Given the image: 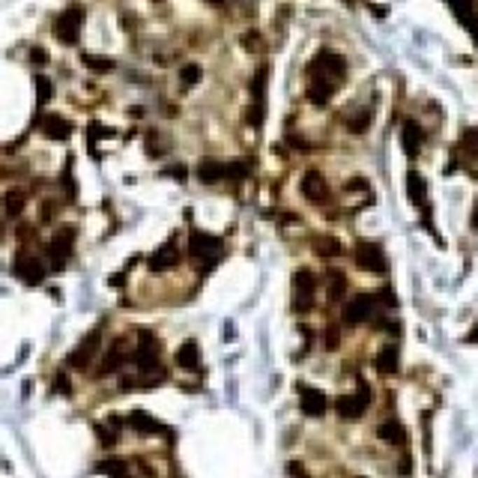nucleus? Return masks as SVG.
<instances>
[{
    "instance_id": "nucleus-2",
    "label": "nucleus",
    "mask_w": 478,
    "mask_h": 478,
    "mask_svg": "<svg viewBox=\"0 0 478 478\" xmlns=\"http://www.w3.org/2000/svg\"><path fill=\"white\" fill-rule=\"evenodd\" d=\"M344 72H347V63H344L341 54L329 51V48L320 51L317 57L308 63V75H311V78H323V81H335V84H341Z\"/></svg>"
},
{
    "instance_id": "nucleus-30",
    "label": "nucleus",
    "mask_w": 478,
    "mask_h": 478,
    "mask_svg": "<svg viewBox=\"0 0 478 478\" xmlns=\"http://www.w3.org/2000/svg\"><path fill=\"white\" fill-rule=\"evenodd\" d=\"M51 96H54V81H51V78H45V75H39L36 78V102L45 105Z\"/></svg>"
},
{
    "instance_id": "nucleus-33",
    "label": "nucleus",
    "mask_w": 478,
    "mask_h": 478,
    "mask_svg": "<svg viewBox=\"0 0 478 478\" xmlns=\"http://www.w3.org/2000/svg\"><path fill=\"white\" fill-rule=\"evenodd\" d=\"M54 392H57V395H72V383H69V374H66V371H57V374H54Z\"/></svg>"
},
{
    "instance_id": "nucleus-12",
    "label": "nucleus",
    "mask_w": 478,
    "mask_h": 478,
    "mask_svg": "<svg viewBox=\"0 0 478 478\" xmlns=\"http://www.w3.org/2000/svg\"><path fill=\"white\" fill-rule=\"evenodd\" d=\"M15 275L21 278L24 284H42V278H45V263H42L36 254H18L15 258Z\"/></svg>"
},
{
    "instance_id": "nucleus-9",
    "label": "nucleus",
    "mask_w": 478,
    "mask_h": 478,
    "mask_svg": "<svg viewBox=\"0 0 478 478\" xmlns=\"http://www.w3.org/2000/svg\"><path fill=\"white\" fill-rule=\"evenodd\" d=\"M356 266L359 269H365V272H386V254H383V248L377 246V242H359L356 246Z\"/></svg>"
},
{
    "instance_id": "nucleus-36",
    "label": "nucleus",
    "mask_w": 478,
    "mask_h": 478,
    "mask_svg": "<svg viewBox=\"0 0 478 478\" xmlns=\"http://www.w3.org/2000/svg\"><path fill=\"white\" fill-rule=\"evenodd\" d=\"M287 472H290V478H308V472H305V466L299 463V461H293L290 466H287Z\"/></svg>"
},
{
    "instance_id": "nucleus-11",
    "label": "nucleus",
    "mask_w": 478,
    "mask_h": 478,
    "mask_svg": "<svg viewBox=\"0 0 478 478\" xmlns=\"http://www.w3.org/2000/svg\"><path fill=\"white\" fill-rule=\"evenodd\" d=\"M72 246H75V227H60V230H54L51 246H48V254H51L54 269H60V266L69 260Z\"/></svg>"
},
{
    "instance_id": "nucleus-17",
    "label": "nucleus",
    "mask_w": 478,
    "mask_h": 478,
    "mask_svg": "<svg viewBox=\"0 0 478 478\" xmlns=\"http://www.w3.org/2000/svg\"><path fill=\"white\" fill-rule=\"evenodd\" d=\"M421 141H425V135H421V126L416 123V120H407V123L401 126V143H404V153L409 155V159L419 155Z\"/></svg>"
},
{
    "instance_id": "nucleus-40",
    "label": "nucleus",
    "mask_w": 478,
    "mask_h": 478,
    "mask_svg": "<svg viewBox=\"0 0 478 478\" xmlns=\"http://www.w3.org/2000/svg\"><path fill=\"white\" fill-rule=\"evenodd\" d=\"M209 3H225V0H209Z\"/></svg>"
},
{
    "instance_id": "nucleus-32",
    "label": "nucleus",
    "mask_w": 478,
    "mask_h": 478,
    "mask_svg": "<svg viewBox=\"0 0 478 478\" xmlns=\"http://www.w3.org/2000/svg\"><path fill=\"white\" fill-rule=\"evenodd\" d=\"M251 164L248 162H230L225 164V176H230V180H242V176H248Z\"/></svg>"
},
{
    "instance_id": "nucleus-21",
    "label": "nucleus",
    "mask_w": 478,
    "mask_h": 478,
    "mask_svg": "<svg viewBox=\"0 0 478 478\" xmlns=\"http://www.w3.org/2000/svg\"><path fill=\"white\" fill-rule=\"evenodd\" d=\"M451 3V13L458 15L466 27H470V33L475 36V42H478V15H475V3L472 0H449Z\"/></svg>"
},
{
    "instance_id": "nucleus-37",
    "label": "nucleus",
    "mask_w": 478,
    "mask_h": 478,
    "mask_svg": "<svg viewBox=\"0 0 478 478\" xmlns=\"http://www.w3.org/2000/svg\"><path fill=\"white\" fill-rule=\"evenodd\" d=\"M33 60H36V63H45V51L36 48V51H33Z\"/></svg>"
},
{
    "instance_id": "nucleus-3",
    "label": "nucleus",
    "mask_w": 478,
    "mask_h": 478,
    "mask_svg": "<svg viewBox=\"0 0 478 478\" xmlns=\"http://www.w3.org/2000/svg\"><path fill=\"white\" fill-rule=\"evenodd\" d=\"M81 21H84V9H78V6L63 9L57 21H54V36H57L63 45H75L78 33H81Z\"/></svg>"
},
{
    "instance_id": "nucleus-14",
    "label": "nucleus",
    "mask_w": 478,
    "mask_h": 478,
    "mask_svg": "<svg viewBox=\"0 0 478 478\" xmlns=\"http://www.w3.org/2000/svg\"><path fill=\"white\" fill-rule=\"evenodd\" d=\"M129 428L143 433V437H159V433H168V428H164L159 419H153L150 413H143V409H135V413L129 416Z\"/></svg>"
},
{
    "instance_id": "nucleus-1",
    "label": "nucleus",
    "mask_w": 478,
    "mask_h": 478,
    "mask_svg": "<svg viewBox=\"0 0 478 478\" xmlns=\"http://www.w3.org/2000/svg\"><path fill=\"white\" fill-rule=\"evenodd\" d=\"M188 254L195 258V263H201L209 269V266L221 258V239L213 237V233L192 230V237H188Z\"/></svg>"
},
{
    "instance_id": "nucleus-20",
    "label": "nucleus",
    "mask_w": 478,
    "mask_h": 478,
    "mask_svg": "<svg viewBox=\"0 0 478 478\" xmlns=\"http://www.w3.org/2000/svg\"><path fill=\"white\" fill-rule=\"evenodd\" d=\"M374 368H377V374H383V377H395L398 374V368H401V359H398V347H383L380 353H377V359H374Z\"/></svg>"
},
{
    "instance_id": "nucleus-34",
    "label": "nucleus",
    "mask_w": 478,
    "mask_h": 478,
    "mask_svg": "<svg viewBox=\"0 0 478 478\" xmlns=\"http://www.w3.org/2000/svg\"><path fill=\"white\" fill-rule=\"evenodd\" d=\"M84 63L90 66L93 72H114V63H111V60H96L93 54H84Z\"/></svg>"
},
{
    "instance_id": "nucleus-8",
    "label": "nucleus",
    "mask_w": 478,
    "mask_h": 478,
    "mask_svg": "<svg viewBox=\"0 0 478 478\" xmlns=\"http://www.w3.org/2000/svg\"><path fill=\"white\" fill-rule=\"evenodd\" d=\"M374 302H377V296H371V293H359V296H353L350 302L344 305V323H347V326L368 323V320L374 317Z\"/></svg>"
},
{
    "instance_id": "nucleus-19",
    "label": "nucleus",
    "mask_w": 478,
    "mask_h": 478,
    "mask_svg": "<svg viewBox=\"0 0 478 478\" xmlns=\"http://www.w3.org/2000/svg\"><path fill=\"white\" fill-rule=\"evenodd\" d=\"M39 123H42V135H45V138H51V141H66V138L72 135V126L66 123L63 117H57V114L42 117Z\"/></svg>"
},
{
    "instance_id": "nucleus-27",
    "label": "nucleus",
    "mask_w": 478,
    "mask_h": 478,
    "mask_svg": "<svg viewBox=\"0 0 478 478\" xmlns=\"http://www.w3.org/2000/svg\"><path fill=\"white\" fill-rule=\"evenodd\" d=\"M371 126V111H356V114L347 117V132H353V135H365Z\"/></svg>"
},
{
    "instance_id": "nucleus-38",
    "label": "nucleus",
    "mask_w": 478,
    "mask_h": 478,
    "mask_svg": "<svg viewBox=\"0 0 478 478\" xmlns=\"http://www.w3.org/2000/svg\"><path fill=\"white\" fill-rule=\"evenodd\" d=\"M466 341H470V344H475V341H478V323H475V329L470 332V335H466Z\"/></svg>"
},
{
    "instance_id": "nucleus-5",
    "label": "nucleus",
    "mask_w": 478,
    "mask_h": 478,
    "mask_svg": "<svg viewBox=\"0 0 478 478\" xmlns=\"http://www.w3.org/2000/svg\"><path fill=\"white\" fill-rule=\"evenodd\" d=\"M314 287H317V278L311 269H299L293 275V308L296 311H311L314 308Z\"/></svg>"
},
{
    "instance_id": "nucleus-39",
    "label": "nucleus",
    "mask_w": 478,
    "mask_h": 478,
    "mask_svg": "<svg viewBox=\"0 0 478 478\" xmlns=\"http://www.w3.org/2000/svg\"><path fill=\"white\" fill-rule=\"evenodd\" d=\"M472 225L478 227V206H475V216H472Z\"/></svg>"
},
{
    "instance_id": "nucleus-7",
    "label": "nucleus",
    "mask_w": 478,
    "mask_h": 478,
    "mask_svg": "<svg viewBox=\"0 0 478 478\" xmlns=\"http://www.w3.org/2000/svg\"><path fill=\"white\" fill-rule=\"evenodd\" d=\"M368 404H371V388L365 383H359V392L356 395H341L335 401V409H338V416L344 421H350V419H359L365 409H368Z\"/></svg>"
},
{
    "instance_id": "nucleus-13",
    "label": "nucleus",
    "mask_w": 478,
    "mask_h": 478,
    "mask_svg": "<svg viewBox=\"0 0 478 478\" xmlns=\"http://www.w3.org/2000/svg\"><path fill=\"white\" fill-rule=\"evenodd\" d=\"M299 407H302V413L311 416V419H320L326 416L329 409V398L320 392V388H311V386H299Z\"/></svg>"
},
{
    "instance_id": "nucleus-41",
    "label": "nucleus",
    "mask_w": 478,
    "mask_h": 478,
    "mask_svg": "<svg viewBox=\"0 0 478 478\" xmlns=\"http://www.w3.org/2000/svg\"><path fill=\"white\" fill-rule=\"evenodd\" d=\"M359 478H362V475H359Z\"/></svg>"
},
{
    "instance_id": "nucleus-24",
    "label": "nucleus",
    "mask_w": 478,
    "mask_h": 478,
    "mask_svg": "<svg viewBox=\"0 0 478 478\" xmlns=\"http://www.w3.org/2000/svg\"><path fill=\"white\" fill-rule=\"evenodd\" d=\"M197 362H201V347H197L195 341H185L180 350H176V365L180 368H197Z\"/></svg>"
},
{
    "instance_id": "nucleus-23",
    "label": "nucleus",
    "mask_w": 478,
    "mask_h": 478,
    "mask_svg": "<svg viewBox=\"0 0 478 478\" xmlns=\"http://www.w3.org/2000/svg\"><path fill=\"white\" fill-rule=\"evenodd\" d=\"M197 180H201V183H218V180H225V164L216 162V159H204L201 164H197Z\"/></svg>"
},
{
    "instance_id": "nucleus-15",
    "label": "nucleus",
    "mask_w": 478,
    "mask_h": 478,
    "mask_svg": "<svg viewBox=\"0 0 478 478\" xmlns=\"http://www.w3.org/2000/svg\"><path fill=\"white\" fill-rule=\"evenodd\" d=\"M302 195L308 197L311 204H323L326 197H329V185H326V180L317 171H308L302 176Z\"/></svg>"
},
{
    "instance_id": "nucleus-31",
    "label": "nucleus",
    "mask_w": 478,
    "mask_h": 478,
    "mask_svg": "<svg viewBox=\"0 0 478 478\" xmlns=\"http://www.w3.org/2000/svg\"><path fill=\"white\" fill-rule=\"evenodd\" d=\"M201 75H204V69H201L197 63L183 66V72H180V78H183V84H185V87H195L197 81H201Z\"/></svg>"
},
{
    "instance_id": "nucleus-10",
    "label": "nucleus",
    "mask_w": 478,
    "mask_h": 478,
    "mask_svg": "<svg viewBox=\"0 0 478 478\" xmlns=\"http://www.w3.org/2000/svg\"><path fill=\"white\" fill-rule=\"evenodd\" d=\"M129 344H126V338H117L111 347L105 350V356H102V362H99V368H96V377H111L114 371H120L126 365V359H129Z\"/></svg>"
},
{
    "instance_id": "nucleus-28",
    "label": "nucleus",
    "mask_w": 478,
    "mask_h": 478,
    "mask_svg": "<svg viewBox=\"0 0 478 478\" xmlns=\"http://www.w3.org/2000/svg\"><path fill=\"white\" fill-rule=\"evenodd\" d=\"M314 251L320 254V258H338V254H341V242L332 239V237H320V239H314Z\"/></svg>"
},
{
    "instance_id": "nucleus-22",
    "label": "nucleus",
    "mask_w": 478,
    "mask_h": 478,
    "mask_svg": "<svg viewBox=\"0 0 478 478\" xmlns=\"http://www.w3.org/2000/svg\"><path fill=\"white\" fill-rule=\"evenodd\" d=\"M0 206H3V216L18 218L21 213H24V206H27V195L21 192V188H9V192L0 197Z\"/></svg>"
},
{
    "instance_id": "nucleus-16",
    "label": "nucleus",
    "mask_w": 478,
    "mask_h": 478,
    "mask_svg": "<svg viewBox=\"0 0 478 478\" xmlns=\"http://www.w3.org/2000/svg\"><path fill=\"white\" fill-rule=\"evenodd\" d=\"M150 269L153 272H164V269H174L176 263H180V251H176V246L174 242H168V246H162V248H155L153 254H150Z\"/></svg>"
},
{
    "instance_id": "nucleus-35",
    "label": "nucleus",
    "mask_w": 478,
    "mask_h": 478,
    "mask_svg": "<svg viewBox=\"0 0 478 478\" xmlns=\"http://www.w3.org/2000/svg\"><path fill=\"white\" fill-rule=\"evenodd\" d=\"M323 344H326V350H338V344H341V332H338V326H326V332H323Z\"/></svg>"
},
{
    "instance_id": "nucleus-6",
    "label": "nucleus",
    "mask_w": 478,
    "mask_h": 478,
    "mask_svg": "<svg viewBox=\"0 0 478 478\" xmlns=\"http://www.w3.org/2000/svg\"><path fill=\"white\" fill-rule=\"evenodd\" d=\"M99 344H102V326H96L93 332H87V335L75 344V350L69 353V359H66V362H69L72 368H78V371L87 368V365L93 362V356H96V350H99Z\"/></svg>"
},
{
    "instance_id": "nucleus-4",
    "label": "nucleus",
    "mask_w": 478,
    "mask_h": 478,
    "mask_svg": "<svg viewBox=\"0 0 478 478\" xmlns=\"http://www.w3.org/2000/svg\"><path fill=\"white\" fill-rule=\"evenodd\" d=\"M132 359H135L141 374L159 368V365H155V362H159V341H155V335L150 329L138 332V347H135V353H132Z\"/></svg>"
},
{
    "instance_id": "nucleus-26",
    "label": "nucleus",
    "mask_w": 478,
    "mask_h": 478,
    "mask_svg": "<svg viewBox=\"0 0 478 478\" xmlns=\"http://www.w3.org/2000/svg\"><path fill=\"white\" fill-rule=\"evenodd\" d=\"M326 284H329L332 302H341L344 293H347V278H344V272H326Z\"/></svg>"
},
{
    "instance_id": "nucleus-29",
    "label": "nucleus",
    "mask_w": 478,
    "mask_h": 478,
    "mask_svg": "<svg viewBox=\"0 0 478 478\" xmlns=\"http://www.w3.org/2000/svg\"><path fill=\"white\" fill-rule=\"evenodd\" d=\"M377 437H380V440H388V442H398V440H404V428L398 425L395 419H388V421H383V425L377 428Z\"/></svg>"
},
{
    "instance_id": "nucleus-18",
    "label": "nucleus",
    "mask_w": 478,
    "mask_h": 478,
    "mask_svg": "<svg viewBox=\"0 0 478 478\" xmlns=\"http://www.w3.org/2000/svg\"><path fill=\"white\" fill-rule=\"evenodd\" d=\"M341 84H335V81H323V78H311L308 81V102H314V105H326L332 96H335V90H338Z\"/></svg>"
},
{
    "instance_id": "nucleus-25",
    "label": "nucleus",
    "mask_w": 478,
    "mask_h": 478,
    "mask_svg": "<svg viewBox=\"0 0 478 478\" xmlns=\"http://www.w3.org/2000/svg\"><path fill=\"white\" fill-rule=\"evenodd\" d=\"M425 192H428V185H425V180H421V174L409 171L407 174V195H409V201L421 204V201H425Z\"/></svg>"
}]
</instances>
